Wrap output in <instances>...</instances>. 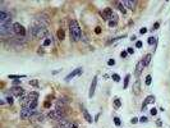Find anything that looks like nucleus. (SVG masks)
<instances>
[{"mask_svg": "<svg viewBox=\"0 0 170 128\" xmlns=\"http://www.w3.org/2000/svg\"><path fill=\"white\" fill-rule=\"evenodd\" d=\"M69 31H70V37L73 41H79L81 36H82V30L78 25V22L75 19L70 20V25H69Z\"/></svg>", "mask_w": 170, "mask_h": 128, "instance_id": "1", "label": "nucleus"}, {"mask_svg": "<svg viewBox=\"0 0 170 128\" xmlns=\"http://www.w3.org/2000/svg\"><path fill=\"white\" fill-rule=\"evenodd\" d=\"M10 20H12V15L9 13H7L5 10H0V26L10 23Z\"/></svg>", "mask_w": 170, "mask_h": 128, "instance_id": "2", "label": "nucleus"}, {"mask_svg": "<svg viewBox=\"0 0 170 128\" xmlns=\"http://www.w3.org/2000/svg\"><path fill=\"white\" fill-rule=\"evenodd\" d=\"M36 114V110L28 109V108H22L21 109V118L22 119H32V117Z\"/></svg>", "mask_w": 170, "mask_h": 128, "instance_id": "3", "label": "nucleus"}, {"mask_svg": "<svg viewBox=\"0 0 170 128\" xmlns=\"http://www.w3.org/2000/svg\"><path fill=\"white\" fill-rule=\"evenodd\" d=\"M13 30H14V33L17 36H26V28L21 23H14L13 25Z\"/></svg>", "mask_w": 170, "mask_h": 128, "instance_id": "4", "label": "nucleus"}, {"mask_svg": "<svg viewBox=\"0 0 170 128\" xmlns=\"http://www.w3.org/2000/svg\"><path fill=\"white\" fill-rule=\"evenodd\" d=\"M112 15H114V10H112V8H105L102 12H101V17L105 19V20H111Z\"/></svg>", "mask_w": 170, "mask_h": 128, "instance_id": "5", "label": "nucleus"}, {"mask_svg": "<svg viewBox=\"0 0 170 128\" xmlns=\"http://www.w3.org/2000/svg\"><path fill=\"white\" fill-rule=\"evenodd\" d=\"M96 86H97V76L93 77L92 82H91V86H90V92H88V97L92 99L93 95H95V90H96Z\"/></svg>", "mask_w": 170, "mask_h": 128, "instance_id": "6", "label": "nucleus"}, {"mask_svg": "<svg viewBox=\"0 0 170 128\" xmlns=\"http://www.w3.org/2000/svg\"><path fill=\"white\" fill-rule=\"evenodd\" d=\"M10 92H12V95L13 96H17V97H21V96H23L24 95V90L19 86V87H17V86H13L12 89H10Z\"/></svg>", "mask_w": 170, "mask_h": 128, "instance_id": "7", "label": "nucleus"}, {"mask_svg": "<svg viewBox=\"0 0 170 128\" xmlns=\"http://www.w3.org/2000/svg\"><path fill=\"white\" fill-rule=\"evenodd\" d=\"M81 73H82V68L79 67V68H77V69L72 71V72H70V73H69V74L65 77V81H67V82H69V81H70L73 77H75V76H79Z\"/></svg>", "mask_w": 170, "mask_h": 128, "instance_id": "8", "label": "nucleus"}, {"mask_svg": "<svg viewBox=\"0 0 170 128\" xmlns=\"http://www.w3.org/2000/svg\"><path fill=\"white\" fill-rule=\"evenodd\" d=\"M145 67H146V66H145L143 60H139V61L137 63V66H136V72H134L136 77H139V76H141V73H142V71H143Z\"/></svg>", "mask_w": 170, "mask_h": 128, "instance_id": "9", "label": "nucleus"}, {"mask_svg": "<svg viewBox=\"0 0 170 128\" xmlns=\"http://www.w3.org/2000/svg\"><path fill=\"white\" fill-rule=\"evenodd\" d=\"M154 102H155V96H154V95L147 96V97H146V100H145V101H143V104H142V112L146 109V106H147V105L154 104Z\"/></svg>", "mask_w": 170, "mask_h": 128, "instance_id": "10", "label": "nucleus"}, {"mask_svg": "<svg viewBox=\"0 0 170 128\" xmlns=\"http://www.w3.org/2000/svg\"><path fill=\"white\" fill-rule=\"evenodd\" d=\"M124 8H128V9H132L133 10L134 7H136V2H130V0H124V2H122Z\"/></svg>", "mask_w": 170, "mask_h": 128, "instance_id": "11", "label": "nucleus"}, {"mask_svg": "<svg viewBox=\"0 0 170 128\" xmlns=\"http://www.w3.org/2000/svg\"><path fill=\"white\" fill-rule=\"evenodd\" d=\"M27 97H28L30 101H37V99H39V92H36V91L30 92V94L27 95Z\"/></svg>", "mask_w": 170, "mask_h": 128, "instance_id": "12", "label": "nucleus"}, {"mask_svg": "<svg viewBox=\"0 0 170 128\" xmlns=\"http://www.w3.org/2000/svg\"><path fill=\"white\" fill-rule=\"evenodd\" d=\"M82 113H83V117H84V119H86L88 123H92V122H93V120H92V117L90 115V113H88V112H87L84 108H82Z\"/></svg>", "mask_w": 170, "mask_h": 128, "instance_id": "13", "label": "nucleus"}, {"mask_svg": "<svg viewBox=\"0 0 170 128\" xmlns=\"http://www.w3.org/2000/svg\"><path fill=\"white\" fill-rule=\"evenodd\" d=\"M115 5L118 7V9H119L123 14L125 13V8H124V5H123V3H122V2H115Z\"/></svg>", "mask_w": 170, "mask_h": 128, "instance_id": "14", "label": "nucleus"}, {"mask_svg": "<svg viewBox=\"0 0 170 128\" xmlns=\"http://www.w3.org/2000/svg\"><path fill=\"white\" fill-rule=\"evenodd\" d=\"M10 79H18V78H26V74H9Z\"/></svg>", "mask_w": 170, "mask_h": 128, "instance_id": "15", "label": "nucleus"}, {"mask_svg": "<svg viewBox=\"0 0 170 128\" xmlns=\"http://www.w3.org/2000/svg\"><path fill=\"white\" fill-rule=\"evenodd\" d=\"M129 79H130V74H127L124 78V84H123V89H128V84H129Z\"/></svg>", "mask_w": 170, "mask_h": 128, "instance_id": "16", "label": "nucleus"}, {"mask_svg": "<svg viewBox=\"0 0 170 128\" xmlns=\"http://www.w3.org/2000/svg\"><path fill=\"white\" fill-rule=\"evenodd\" d=\"M151 58H152V55H151V54H147V55L143 58V63H145V66H148V64H150Z\"/></svg>", "mask_w": 170, "mask_h": 128, "instance_id": "17", "label": "nucleus"}, {"mask_svg": "<svg viewBox=\"0 0 170 128\" xmlns=\"http://www.w3.org/2000/svg\"><path fill=\"white\" fill-rule=\"evenodd\" d=\"M64 37H65V32H64L63 28H60V30L58 31V38H59V40H64Z\"/></svg>", "mask_w": 170, "mask_h": 128, "instance_id": "18", "label": "nucleus"}, {"mask_svg": "<svg viewBox=\"0 0 170 128\" xmlns=\"http://www.w3.org/2000/svg\"><path fill=\"white\" fill-rule=\"evenodd\" d=\"M133 89H134V94H139V81H137V82L134 83Z\"/></svg>", "mask_w": 170, "mask_h": 128, "instance_id": "19", "label": "nucleus"}, {"mask_svg": "<svg viewBox=\"0 0 170 128\" xmlns=\"http://www.w3.org/2000/svg\"><path fill=\"white\" fill-rule=\"evenodd\" d=\"M151 82H152V77H151L150 74H148V76H146V81H145L146 86H150V84H151Z\"/></svg>", "mask_w": 170, "mask_h": 128, "instance_id": "20", "label": "nucleus"}, {"mask_svg": "<svg viewBox=\"0 0 170 128\" xmlns=\"http://www.w3.org/2000/svg\"><path fill=\"white\" fill-rule=\"evenodd\" d=\"M114 105H115V108H120V106H122V101H120V99H115L114 100Z\"/></svg>", "mask_w": 170, "mask_h": 128, "instance_id": "21", "label": "nucleus"}, {"mask_svg": "<svg viewBox=\"0 0 170 128\" xmlns=\"http://www.w3.org/2000/svg\"><path fill=\"white\" fill-rule=\"evenodd\" d=\"M28 83L31 84V86H35V87H39V81H37V79H32V81H30Z\"/></svg>", "mask_w": 170, "mask_h": 128, "instance_id": "22", "label": "nucleus"}, {"mask_svg": "<svg viewBox=\"0 0 170 128\" xmlns=\"http://www.w3.org/2000/svg\"><path fill=\"white\" fill-rule=\"evenodd\" d=\"M111 78L114 79V82H119V81H120V76H119V74H117V73L112 74V76H111Z\"/></svg>", "mask_w": 170, "mask_h": 128, "instance_id": "23", "label": "nucleus"}, {"mask_svg": "<svg viewBox=\"0 0 170 128\" xmlns=\"http://www.w3.org/2000/svg\"><path fill=\"white\" fill-rule=\"evenodd\" d=\"M156 37H148V44L150 45H152V44H156Z\"/></svg>", "mask_w": 170, "mask_h": 128, "instance_id": "24", "label": "nucleus"}, {"mask_svg": "<svg viewBox=\"0 0 170 128\" xmlns=\"http://www.w3.org/2000/svg\"><path fill=\"white\" fill-rule=\"evenodd\" d=\"M5 100H7V102H8L9 105H12V104H13V101H14V100H13V96H7V99H5Z\"/></svg>", "mask_w": 170, "mask_h": 128, "instance_id": "25", "label": "nucleus"}, {"mask_svg": "<svg viewBox=\"0 0 170 128\" xmlns=\"http://www.w3.org/2000/svg\"><path fill=\"white\" fill-rule=\"evenodd\" d=\"M114 123H115V125H118V127L122 124V122H120V119H119L118 117H115V118H114Z\"/></svg>", "mask_w": 170, "mask_h": 128, "instance_id": "26", "label": "nucleus"}, {"mask_svg": "<svg viewBox=\"0 0 170 128\" xmlns=\"http://www.w3.org/2000/svg\"><path fill=\"white\" fill-rule=\"evenodd\" d=\"M51 44V38H46L45 41H44V46H49Z\"/></svg>", "mask_w": 170, "mask_h": 128, "instance_id": "27", "label": "nucleus"}, {"mask_svg": "<svg viewBox=\"0 0 170 128\" xmlns=\"http://www.w3.org/2000/svg\"><path fill=\"white\" fill-rule=\"evenodd\" d=\"M150 113H151V115H156L157 114V109L156 108H152V109L150 110Z\"/></svg>", "mask_w": 170, "mask_h": 128, "instance_id": "28", "label": "nucleus"}, {"mask_svg": "<svg viewBox=\"0 0 170 128\" xmlns=\"http://www.w3.org/2000/svg\"><path fill=\"white\" fill-rule=\"evenodd\" d=\"M138 122H139V119H138V118H134V117L130 119V123H132V124H136V123H138Z\"/></svg>", "mask_w": 170, "mask_h": 128, "instance_id": "29", "label": "nucleus"}, {"mask_svg": "<svg viewBox=\"0 0 170 128\" xmlns=\"http://www.w3.org/2000/svg\"><path fill=\"white\" fill-rule=\"evenodd\" d=\"M139 122L141 123H147L148 119H147V117H142V118H139Z\"/></svg>", "mask_w": 170, "mask_h": 128, "instance_id": "30", "label": "nucleus"}, {"mask_svg": "<svg viewBox=\"0 0 170 128\" xmlns=\"http://www.w3.org/2000/svg\"><path fill=\"white\" fill-rule=\"evenodd\" d=\"M107 64H109V66H114V64H115V60H114V59H109V60H107Z\"/></svg>", "mask_w": 170, "mask_h": 128, "instance_id": "31", "label": "nucleus"}, {"mask_svg": "<svg viewBox=\"0 0 170 128\" xmlns=\"http://www.w3.org/2000/svg\"><path fill=\"white\" fill-rule=\"evenodd\" d=\"M159 27H160V22H156V23L154 25V27H152V31H154V30H157Z\"/></svg>", "mask_w": 170, "mask_h": 128, "instance_id": "32", "label": "nucleus"}, {"mask_svg": "<svg viewBox=\"0 0 170 128\" xmlns=\"http://www.w3.org/2000/svg\"><path fill=\"white\" fill-rule=\"evenodd\" d=\"M70 128H78V124L75 123V122H72L70 123Z\"/></svg>", "mask_w": 170, "mask_h": 128, "instance_id": "33", "label": "nucleus"}, {"mask_svg": "<svg viewBox=\"0 0 170 128\" xmlns=\"http://www.w3.org/2000/svg\"><path fill=\"white\" fill-rule=\"evenodd\" d=\"M109 26H110V27H115V26H117V22H114V20H110V22H109Z\"/></svg>", "mask_w": 170, "mask_h": 128, "instance_id": "34", "label": "nucleus"}, {"mask_svg": "<svg viewBox=\"0 0 170 128\" xmlns=\"http://www.w3.org/2000/svg\"><path fill=\"white\" fill-rule=\"evenodd\" d=\"M127 53H128V54H133V53H134L133 48H128V49H127Z\"/></svg>", "mask_w": 170, "mask_h": 128, "instance_id": "35", "label": "nucleus"}, {"mask_svg": "<svg viewBox=\"0 0 170 128\" xmlns=\"http://www.w3.org/2000/svg\"><path fill=\"white\" fill-rule=\"evenodd\" d=\"M21 82H22L21 79H15V81L13 82V84H14V86H17V84H21Z\"/></svg>", "mask_w": 170, "mask_h": 128, "instance_id": "36", "label": "nucleus"}, {"mask_svg": "<svg viewBox=\"0 0 170 128\" xmlns=\"http://www.w3.org/2000/svg\"><path fill=\"white\" fill-rule=\"evenodd\" d=\"M136 48H142V42L141 41H137L136 42Z\"/></svg>", "mask_w": 170, "mask_h": 128, "instance_id": "37", "label": "nucleus"}, {"mask_svg": "<svg viewBox=\"0 0 170 128\" xmlns=\"http://www.w3.org/2000/svg\"><path fill=\"white\" fill-rule=\"evenodd\" d=\"M95 32H96L97 35H100V33H101V27H96V30H95Z\"/></svg>", "mask_w": 170, "mask_h": 128, "instance_id": "38", "label": "nucleus"}, {"mask_svg": "<svg viewBox=\"0 0 170 128\" xmlns=\"http://www.w3.org/2000/svg\"><path fill=\"white\" fill-rule=\"evenodd\" d=\"M139 32H141V33L143 35V33H146V32H147V28H145V27H142V28L139 30Z\"/></svg>", "mask_w": 170, "mask_h": 128, "instance_id": "39", "label": "nucleus"}, {"mask_svg": "<svg viewBox=\"0 0 170 128\" xmlns=\"http://www.w3.org/2000/svg\"><path fill=\"white\" fill-rule=\"evenodd\" d=\"M127 55H128V53H127V51H122V53H120V56H122V58H125Z\"/></svg>", "mask_w": 170, "mask_h": 128, "instance_id": "40", "label": "nucleus"}, {"mask_svg": "<svg viewBox=\"0 0 170 128\" xmlns=\"http://www.w3.org/2000/svg\"><path fill=\"white\" fill-rule=\"evenodd\" d=\"M44 106H45V108H50V106H51V104H50V101H46Z\"/></svg>", "mask_w": 170, "mask_h": 128, "instance_id": "41", "label": "nucleus"}]
</instances>
